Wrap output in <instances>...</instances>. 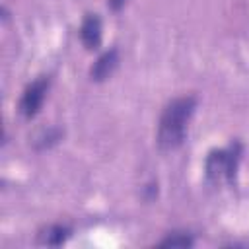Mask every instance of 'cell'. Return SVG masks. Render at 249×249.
<instances>
[{
    "mask_svg": "<svg viewBox=\"0 0 249 249\" xmlns=\"http://www.w3.org/2000/svg\"><path fill=\"white\" fill-rule=\"evenodd\" d=\"M196 107L195 95H183L171 99L160 117L158 123V146L161 150H175L187 132V123L193 117Z\"/></svg>",
    "mask_w": 249,
    "mask_h": 249,
    "instance_id": "6da1fadb",
    "label": "cell"
},
{
    "mask_svg": "<svg viewBox=\"0 0 249 249\" xmlns=\"http://www.w3.org/2000/svg\"><path fill=\"white\" fill-rule=\"evenodd\" d=\"M239 156H241V146L239 144H231L224 150L210 152L208 158H206V175L210 179H216V181L218 179L233 181Z\"/></svg>",
    "mask_w": 249,
    "mask_h": 249,
    "instance_id": "7a4b0ae2",
    "label": "cell"
},
{
    "mask_svg": "<svg viewBox=\"0 0 249 249\" xmlns=\"http://www.w3.org/2000/svg\"><path fill=\"white\" fill-rule=\"evenodd\" d=\"M49 89V78L47 76H41L37 78L35 82H31L25 89H23V95L19 99V113L25 117V119H31L37 115L39 107L43 105V99H45V93Z\"/></svg>",
    "mask_w": 249,
    "mask_h": 249,
    "instance_id": "3957f363",
    "label": "cell"
},
{
    "mask_svg": "<svg viewBox=\"0 0 249 249\" xmlns=\"http://www.w3.org/2000/svg\"><path fill=\"white\" fill-rule=\"evenodd\" d=\"M80 37L82 43L88 49H95L101 41V19L97 18V14H88L80 25Z\"/></svg>",
    "mask_w": 249,
    "mask_h": 249,
    "instance_id": "277c9868",
    "label": "cell"
},
{
    "mask_svg": "<svg viewBox=\"0 0 249 249\" xmlns=\"http://www.w3.org/2000/svg\"><path fill=\"white\" fill-rule=\"evenodd\" d=\"M117 62H119V53H117V49H111V51L103 53V54L93 62V66H91V70H89L91 80H95V82L105 80V78L115 70Z\"/></svg>",
    "mask_w": 249,
    "mask_h": 249,
    "instance_id": "5b68a950",
    "label": "cell"
},
{
    "mask_svg": "<svg viewBox=\"0 0 249 249\" xmlns=\"http://www.w3.org/2000/svg\"><path fill=\"white\" fill-rule=\"evenodd\" d=\"M68 237V228L64 226H51L41 233V241L45 245H62Z\"/></svg>",
    "mask_w": 249,
    "mask_h": 249,
    "instance_id": "8992f818",
    "label": "cell"
},
{
    "mask_svg": "<svg viewBox=\"0 0 249 249\" xmlns=\"http://www.w3.org/2000/svg\"><path fill=\"white\" fill-rule=\"evenodd\" d=\"M160 245L161 247H189V245H193V239L187 233H173L167 239H163Z\"/></svg>",
    "mask_w": 249,
    "mask_h": 249,
    "instance_id": "52a82bcc",
    "label": "cell"
},
{
    "mask_svg": "<svg viewBox=\"0 0 249 249\" xmlns=\"http://www.w3.org/2000/svg\"><path fill=\"white\" fill-rule=\"evenodd\" d=\"M60 138V130H56V128H49V130H45L43 134H41V138H39V148H47V146H51L53 142H56Z\"/></svg>",
    "mask_w": 249,
    "mask_h": 249,
    "instance_id": "ba28073f",
    "label": "cell"
},
{
    "mask_svg": "<svg viewBox=\"0 0 249 249\" xmlns=\"http://www.w3.org/2000/svg\"><path fill=\"white\" fill-rule=\"evenodd\" d=\"M124 2L126 0H109V6H111V10H119L121 6H124Z\"/></svg>",
    "mask_w": 249,
    "mask_h": 249,
    "instance_id": "9c48e42d",
    "label": "cell"
}]
</instances>
